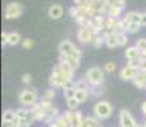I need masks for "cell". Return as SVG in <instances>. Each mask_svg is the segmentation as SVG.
I'll list each match as a JSON object with an SVG mask.
<instances>
[{
	"label": "cell",
	"mask_w": 146,
	"mask_h": 127,
	"mask_svg": "<svg viewBox=\"0 0 146 127\" xmlns=\"http://www.w3.org/2000/svg\"><path fill=\"white\" fill-rule=\"evenodd\" d=\"M107 7H117V8H125L126 0H104Z\"/></svg>",
	"instance_id": "29"
},
{
	"label": "cell",
	"mask_w": 146,
	"mask_h": 127,
	"mask_svg": "<svg viewBox=\"0 0 146 127\" xmlns=\"http://www.w3.org/2000/svg\"><path fill=\"white\" fill-rule=\"evenodd\" d=\"M133 85L139 89H145L146 88V71L144 70H139L137 75L135 76V79L132 80Z\"/></svg>",
	"instance_id": "15"
},
{
	"label": "cell",
	"mask_w": 146,
	"mask_h": 127,
	"mask_svg": "<svg viewBox=\"0 0 146 127\" xmlns=\"http://www.w3.org/2000/svg\"><path fill=\"white\" fill-rule=\"evenodd\" d=\"M88 84L90 86L95 85H102L103 84V79H104V71H103L102 67L99 66H93L90 69H88V71L85 72V76Z\"/></svg>",
	"instance_id": "4"
},
{
	"label": "cell",
	"mask_w": 146,
	"mask_h": 127,
	"mask_svg": "<svg viewBox=\"0 0 146 127\" xmlns=\"http://www.w3.org/2000/svg\"><path fill=\"white\" fill-rule=\"evenodd\" d=\"M145 13H146V12H145Z\"/></svg>",
	"instance_id": "44"
},
{
	"label": "cell",
	"mask_w": 146,
	"mask_h": 127,
	"mask_svg": "<svg viewBox=\"0 0 146 127\" xmlns=\"http://www.w3.org/2000/svg\"><path fill=\"white\" fill-rule=\"evenodd\" d=\"M60 114H61V113H60V111H58V108H57L56 106H53V104H52V106L48 108V111L46 112L44 117L42 118L41 122L43 123V125L48 126V125H51V123H52L53 121H55Z\"/></svg>",
	"instance_id": "10"
},
{
	"label": "cell",
	"mask_w": 146,
	"mask_h": 127,
	"mask_svg": "<svg viewBox=\"0 0 146 127\" xmlns=\"http://www.w3.org/2000/svg\"><path fill=\"white\" fill-rule=\"evenodd\" d=\"M52 106V102H47V100H38L37 103L35 104V106L31 108V111H32L33 113V117H35L36 121H38V122H41L42 118L44 117V114H46V112L48 111V108Z\"/></svg>",
	"instance_id": "7"
},
{
	"label": "cell",
	"mask_w": 146,
	"mask_h": 127,
	"mask_svg": "<svg viewBox=\"0 0 146 127\" xmlns=\"http://www.w3.org/2000/svg\"><path fill=\"white\" fill-rule=\"evenodd\" d=\"M70 17L74 18V21H76V23L80 27H85L88 24V22L90 21V17L88 15V13L85 12L84 7H76V5H72L70 8Z\"/></svg>",
	"instance_id": "6"
},
{
	"label": "cell",
	"mask_w": 146,
	"mask_h": 127,
	"mask_svg": "<svg viewBox=\"0 0 146 127\" xmlns=\"http://www.w3.org/2000/svg\"><path fill=\"white\" fill-rule=\"evenodd\" d=\"M141 127H146V118L141 122Z\"/></svg>",
	"instance_id": "42"
},
{
	"label": "cell",
	"mask_w": 146,
	"mask_h": 127,
	"mask_svg": "<svg viewBox=\"0 0 146 127\" xmlns=\"http://www.w3.org/2000/svg\"><path fill=\"white\" fill-rule=\"evenodd\" d=\"M135 46L140 50V52H145L146 51V38H139L136 41V45Z\"/></svg>",
	"instance_id": "32"
},
{
	"label": "cell",
	"mask_w": 146,
	"mask_h": 127,
	"mask_svg": "<svg viewBox=\"0 0 146 127\" xmlns=\"http://www.w3.org/2000/svg\"><path fill=\"white\" fill-rule=\"evenodd\" d=\"M33 46H35V42L31 38H24L23 41H22V47H23L24 50H31V49H33Z\"/></svg>",
	"instance_id": "34"
},
{
	"label": "cell",
	"mask_w": 146,
	"mask_h": 127,
	"mask_svg": "<svg viewBox=\"0 0 146 127\" xmlns=\"http://www.w3.org/2000/svg\"><path fill=\"white\" fill-rule=\"evenodd\" d=\"M140 25H141V27H146V13H142V17H141V22H140Z\"/></svg>",
	"instance_id": "39"
},
{
	"label": "cell",
	"mask_w": 146,
	"mask_h": 127,
	"mask_svg": "<svg viewBox=\"0 0 146 127\" xmlns=\"http://www.w3.org/2000/svg\"><path fill=\"white\" fill-rule=\"evenodd\" d=\"M1 127H15L13 122H5V121H1Z\"/></svg>",
	"instance_id": "40"
},
{
	"label": "cell",
	"mask_w": 146,
	"mask_h": 127,
	"mask_svg": "<svg viewBox=\"0 0 146 127\" xmlns=\"http://www.w3.org/2000/svg\"><path fill=\"white\" fill-rule=\"evenodd\" d=\"M76 7H83V5H88L92 3V0H72Z\"/></svg>",
	"instance_id": "37"
},
{
	"label": "cell",
	"mask_w": 146,
	"mask_h": 127,
	"mask_svg": "<svg viewBox=\"0 0 146 127\" xmlns=\"http://www.w3.org/2000/svg\"><path fill=\"white\" fill-rule=\"evenodd\" d=\"M18 100L26 108H32L38 102V93L35 88H26L23 89L18 95Z\"/></svg>",
	"instance_id": "2"
},
{
	"label": "cell",
	"mask_w": 146,
	"mask_h": 127,
	"mask_svg": "<svg viewBox=\"0 0 146 127\" xmlns=\"http://www.w3.org/2000/svg\"><path fill=\"white\" fill-rule=\"evenodd\" d=\"M81 127H103V126H102L100 120H98L97 117H94V116H88V117H85L84 123Z\"/></svg>",
	"instance_id": "20"
},
{
	"label": "cell",
	"mask_w": 146,
	"mask_h": 127,
	"mask_svg": "<svg viewBox=\"0 0 146 127\" xmlns=\"http://www.w3.org/2000/svg\"><path fill=\"white\" fill-rule=\"evenodd\" d=\"M55 95H56V89L48 88V89L46 90V92L43 93V95L41 97V99L47 100V102H52V100H53V98H55Z\"/></svg>",
	"instance_id": "27"
},
{
	"label": "cell",
	"mask_w": 146,
	"mask_h": 127,
	"mask_svg": "<svg viewBox=\"0 0 146 127\" xmlns=\"http://www.w3.org/2000/svg\"><path fill=\"white\" fill-rule=\"evenodd\" d=\"M1 45L3 46L8 45V33H5V32L1 33Z\"/></svg>",
	"instance_id": "38"
},
{
	"label": "cell",
	"mask_w": 146,
	"mask_h": 127,
	"mask_svg": "<svg viewBox=\"0 0 146 127\" xmlns=\"http://www.w3.org/2000/svg\"><path fill=\"white\" fill-rule=\"evenodd\" d=\"M145 90H146V88H145Z\"/></svg>",
	"instance_id": "43"
},
{
	"label": "cell",
	"mask_w": 146,
	"mask_h": 127,
	"mask_svg": "<svg viewBox=\"0 0 146 127\" xmlns=\"http://www.w3.org/2000/svg\"><path fill=\"white\" fill-rule=\"evenodd\" d=\"M75 47L76 46H75L71 41L64 39V41H61L60 45H58V52H60V55H62V56H71V53L74 52Z\"/></svg>",
	"instance_id": "13"
},
{
	"label": "cell",
	"mask_w": 146,
	"mask_h": 127,
	"mask_svg": "<svg viewBox=\"0 0 146 127\" xmlns=\"http://www.w3.org/2000/svg\"><path fill=\"white\" fill-rule=\"evenodd\" d=\"M15 117H17L15 111H13V109H5V111L3 112L1 121H5V122H13L14 123Z\"/></svg>",
	"instance_id": "23"
},
{
	"label": "cell",
	"mask_w": 146,
	"mask_h": 127,
	"mask_svg": "<svg viewBox=\"0 0 146 127\" xmlns=\"http://www.w3.org/2000/svg\"><path fill=\"white\" fill-rule=\"evenodd\" d=\"M141 17H142V13L128 12V13L125 14V17H123V22H125L126 24H128V23H137V24H140V22H141Z\"/></svg>",
	"instance_id": "17"
},
{
	"label": "cell",
	"mask_w": 146,
	"mask_h": 127,
	"mask_svg": "<svg viewBox=\"0 0 146 127\" xmlns=\"http://www.w3.org/2000/svg\"><path fill=\"white\" fill-rule=\"evenodd\" d=\"M140 56H141V52L136 46H130L125 51V57L127 59V61H137L140 60Z\"/></svg>",
	"instance_id": "14"
},
{
	"label": "cell",
	"mask_w": 146,
	"mask_h": 127,
	"mask_svg": "<svg viewBox=\"0 0 146 127\" xmlns=\"http://www.w3.org/2000/svg\"><path fill=\"white\" fill-rule=\"evenodd\" d=\"M102 35L106 38V46L109 49L118 47V41H117V33L113 32H102Z\"/></svg>",
	"instance_id": "16"
},
{
	"label": "cell",
	"mask_w": 146,
	"mask_h": 127,
	"mask_svg": "<svg viewBox=\"0 0 146 127\" xmlns=\"http://www.w3.org/2000/svg\"><path fill=\"white\" fill-rule=\"evenodd\" d=\"M123 9L122 8H117V7H108V13H107V17H111V18L118 19L122 14Z\"/></svg>",
	"instance_id": "25"
},
{
	"label": "cell",
	"mask_w": 146,
	"mask_h": 127,
	"mask_svg": "<svg viewBox=\"0 0 146 127\" xmlns=\"http://www.w3.org/2000/svg\"><path fill=\"white\" fill-rule=\"evenodd\" d=\"M140 27H141V25L137 24V23H128V24H126V33H130V35H136V33L140 31Z\"/></svg>",
	"instance_id": "28"
},
{
	"label": "cell",
	"mask_w": 146,
	"mask_h": 127,
	"mask_svg": "<svg viewBox=\"0 0 146 127\" xmlns=\"http://www.w3.org/2000/svg\"><path fill=\"white\" fill-rule=\"evenodd\" d=\"M141 112H142V114H144V117L146 118V100L141 104Z\"/></svg>",
	"instance_id": "41"
},
{
	"label": "cell",
	"mask_w": 146,
	"mask_h": 127,
	"mask_svg": "<svg viewBox=\"0 0 146 127\" xmlns=\"http://www.w3.org/2000/svg\"><path fill=\"white\" fill-rule=\"evenodd\" d=\"M76 37H78V41H79L80 43L88 45V43H92V41H93L94 33L89 27H80L79 31H78Z\"/></svg>",
	"instance_id": "9"
},
{
	"label": "cell",
	"mask_w": 146,
	"mask_h": 127,
	"mask_svg": "<svg viewBox=\"0 0 146 127\" xmlns=\"http://www.w3.org/2000/svg\"><path fill=\"white\" fill-rule=\"evenodd\" d=\"M93 112H94V117H97L100 121H104L108 120L113 114V107L107 100H98L93 107Z\"/></svg>",
	"instance_id": "3"
},
{
	"label": "cell",
	"mask_w": 146,
	"mask_h": 127,
	"mask_svg": "<svg viewBox=\"0 0 146 127\" xmlns=\"http://www.w3.org/2000/svg\"><path fill=\"white\" fill-rule=\"evenodd\" d=\"M23 14V5L19 4V3H9V4L5 7V12H4V18L8 21H12V19H17Z\"/></svg>",
	"instance_id": "8"
},
{
	"label": "cell",
	"mask_w": 146,
	"mask_h": 127,
	"mask_svg": "<svg viewBox=\"0 0 146 127\" xmlns=\"http://www.w3.org/2000/svg\"><path fill=\"white\" fill-rule=\"evenodd\" d=\"M117 41H118V47H125L128 43L127 33H117Z\"/></svg>",
	"instance_id": "30"
},
{
	"label": "cell",
	"mask_w": 146,
	"mask_h": 127,
	"mask_svg": "<svg viewBox=\"0 0 146 127\" xmlns=\"http://www.w3.org/2000/svg\"><path fill=\"white\" fill-rule=\"evenodd\" d=\"M58 61H60V63H66L72 70H74V71L78 69V67H79V65H80V61L75 60L74 57H70V56H62V55H60V57H58Z\"/></svg>",
	"instance_id": "19"
},
{
	"label": "cell",
	"mask_w": 146,
	"mask_h": 127,
	"mask_svg": "<svg viewBox=\"0 0 146 127\" xmlns=\"http://www.w3.org/2000/svg\"><path fill=\"white\" fill-rule=\"evenodd\" d=\"M106 43V38L102 33H98V35H94L93 41H92V45L95 47V49H100L103 45Z\"/></svg>",
	"instance_id": "24"
},
{
	"label": "cell",
	"mask_w": 146,
	"mask_h": 127,
	"mask_svg": "<svg viewBox=\"0 0 146 127\" xmlns=\"http://www.w3.org/2000/svg\"><path fill=\"white\" fill-rule=\"evenodd\" d=\"M22 37L18 32H10L8 33V45L10 46H17L18 43H22Z\"/></svg>",
	"instance_id": "22"
},
{
	"label": "cell",
	"mask_w": 146,
	"mask_h": 127,
	"mask_svg": "<svg viewBox=\"0 0 146 127\" xmlns=\"http://www.w3.org/2000/svg\"><path fill=\"white\" fill-rule=\"evenodd\" d=\"M66 113H67V116H69L70 121H71V123H72L74 127H81L83 126L85 117L83 116L81 111H79V109H76V111H66Z\"/></svg>",
	"instance_id": "11"
},
{
	"label": "cell",
	"mask_w": 146,
	"mask_h": 127,
	"mask_svg": "<svg viewBox=\"0 0 146 127\" xmlns=\"http://www.w3.org/2000/svg\"><path fill=\"white\" fill-rule=\"evenodd\" d=\"M70 80H74V70L66 63H58L52 69L48 83L53 89H64Z\"/></svg>",
	"instance_id": "1"
},
{
	"label": "cell",
	"mask_w": 146,
	"mask_h": 127,
	"mask_svg": "<svg viewBox=\"0 0 146 127\" xmlns=\"http://www.w3.org/2000/svg\"><path fill=\"white\" fill-rule=\"evenodd\" d=\"M137 72H139V70H137V69L130 66V65H126L125 67H122V69H121L119 78L122 79V80H125V81H128V80L132 81L135 79V76L137 75Z\"/></svg>",
	"instance_id": "12"
},
{
	"label": "cell",
	"mask_w": 146,
	"mask_h": 127,
	"mask_svg": "<svg viewBox=\"0 0 146 127\" xmlns=\"http://www.w3.org/2000/svg\"><path fill=\"white\" fill-rule=\"evenodd\" d=\"M103 93H104V85H95V86H90V94L93 95V97H102Z\"/></svg>",
	"instance_id": "26"
},
{
	"label": "cell",
	"mask_w": 146,
	"mask_h": 127,
	"mask_svg": "<svg viewBox=\"0 0 146 127\" xmlns=\"http://www.w3.org/2000/svg\"><path fill=\"white\" fill-rule=\"evenodd\" d=\"M75 93H76V88L64 89V97H65V99H70V98L75 97Z\"/></svg>",
	"instance_id": "33"
},
{
	"label": "cell",
	"mask_w": 146,
	"mask_h": 127,
	"mask_svg": "<svg viewBox=\"0 0 146 127\" xmlns=\"http://www.w3.org/2000/svg\"><path fill=\"white\" fill-rule=\"evenodd\" d=\"M104 71L107 72H113L114 70H116V64L113 63V61H108V63L104 64Z\"/></svg>",
	"instance_id": "35"
},
{
	"label": "cell",
	"mask_w": 146,
	"mask_h": 127,
	"mask_svg": "<svg viewBox=\"0 0 146 127\" xmlns=\"http://www.w3.org/2000/svg\"><path fill=\"white\" fill-rule=\"evenodd\" d=\"M118 125L119 127H141V123L132 116L127 108H123L118 113Z\"/></svg>",
	"instance_id": "5"
},
{
	"label": "cell",
	"mask_w": 146,
	"mask_h": 127,
	"mask_svg": "<svg viewBox=\"0 0 146 127\" xmlns=\"http://www.w3.org/2000/svg\"><path fill=\"white\" fill-rule=\"evenodd\" d=\"M79 102H78L76 98H70V99H66V106L69 108V111H76L78 107H79Z\"/></svg>",
	"instance_id": "31"
},
{
	"label": "cell",
	"mask_w": 146,
	"mask_h": 127,
	"mask_svg": "<svg viewBox=\"0 0 146 127\" xmlns=\"http://www.w3.org/2000/svg\"><path fill=\"white\" fill-rule=\"evenodd\" d=\"M89 95H90V90L89 89H76V93H75V98L80 104L85 103L89 99Z\"/></svg>",
	"instance_id": "21"
},
{
	"label": "cell",
	"mask_w": 146,
	"mask_h": 127,
	"mask_svg": "<svg viewBox=\"0 0 146 127\" xmlns=\"http://www.w3.org/2000/svg\"><path fill=\"white\" fill-rule=\"evenodd\" d=\"M31 81H32V75H31V74H23V75H22V83H23V84L29 85Z\"/></svg>",
	"instance_id": "36"
},
{
	"label": "cell",
	"mask_w": 146,
	"mask_h": 127,
	"mask_svg": "<svg viewBox=\"0 0 146 127\" xmlns=\"http://www.w3.org/2000/svg\"><path fill=\"white\" fill-rule=\"evenodd\" d=\"M64 14V9L60 4H53L48 9V15L52 19H60Z\"/></svg>",
	"instance_id": "18"
}]
</instances>
